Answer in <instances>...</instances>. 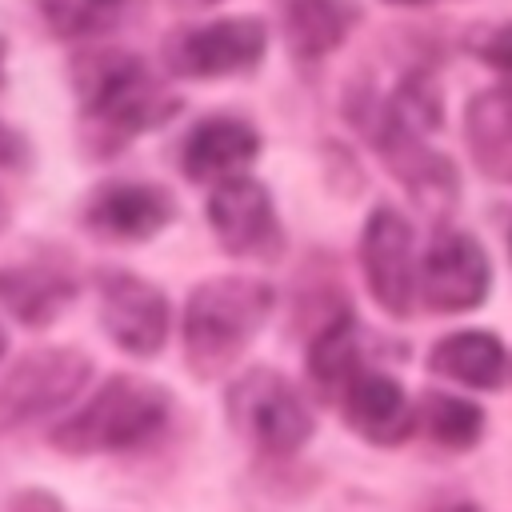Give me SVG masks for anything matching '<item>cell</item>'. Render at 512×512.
I'll return each instance as SVG.
<instances>
[{
  "label": "cell",
  "mask_w": 512,
  "mask_h": 512,
  "mask_svg": "<svg viewBox=\"0 0 512 512\" xmlns=\"http://www.w3.org/2000/svg\"><path fill=\"white\" fill-rule=\"evenodd\" d=\"M176 8H208V4H216V0H172Z\"/></svg>",
  "instance_id": "cell-24"
},
{
  "label": "cell",
  "mask_w": 512,
  "mask_h": 512,
  "mask_svg": "<svg viewBox=\"0 0 512 512\" xmlns=\"http://www.w3.org/2000/svg\"><path fill=\"white\" fill-rule=\"evenodd\" d=\"M28 160V140L0 120V168H20Z\"/></svg>",
  "instance_id": "cell-22"
},
{
  "label": "cell",
  "mask_w": 512,
  "mask_h": 512,
  "mask_svg": "<svg viewBox=\"0 0 512 512\" xmlns=\"http://www.w3.org/2000/svg\"><path fill=\"white\" fill-rule=\"evenodd\" d=\"M360 372H364V364H360L356 316H352V312L328 316L324 328L312 336V348H308V376H312V384H316L328 400H340L344 388H348Z\"/></svg>",
  "instance_id": "cell-18"
},
{
  "label": "cell",
  "mask_w": 512,
  "mask_h": 512,
  "mask_svg": "<svg viewBox=\"0 0 512 512\" xmlns=\"http://www.w3.org/2000/svg\"><path fill=\"white\" fill-rule=\"evenodd\" d=\"M428 368L468 388H500L508 376V352L492 332H452L432 344Z\"/></svg>",
  "instance_id": "cell-16"
},
{
  "label": "cell",
  "mask_w": 512,
  "mask_h": 512,
  "mask_svg": "<svg viewBox=\"0 0 512 512\" xmlns=\"http://www.w3.org/2000/svg\"><path fill=\"white\" fill-rule=\"evenodd\" d=\"M104 332L132 356H156L168 336V300L136 272L108 268L96 280Z\"/></svg>",
  "instance_id": "cell-10"
},
{
  "label": "cell",
  "mask_w": 512,
  "mask_h": 512,
  "mask_svg": "<svg viewBox=\"0 0 512 512\" xmlns=\"http://www.w3.org/2000/svg\"><path fill=\"white\" fill-rule=\"evenodd\" d=\"M208 220L232 256L276 260L284 252V232H280L272 196L260 180L232 176V180L216 184V192L208 196Z\"/></svg>",
  "instance_id": "cell-8"
},
{
  "label": "cell",
  "mask_w": 512,
  "mask_h": 512,
  "mask_svg": "<svg viewBox=\"0 0 512 512\" xmlns=\"http://www.w3.org/2000/svg\"><path fill=\"white\" fill-rule=\"evenodd\" d=\"M268 48V28L260 16H224L196 28H176L164 40V68L172 76L212 80L236 76L260 64Z\"/></svg>",
  "instance_id": "cell-5"
},
{
  "label": "cell",
  "mask_w": 512,
  "mask_h": 512,
  "mask_svg": "<svg viewBox=\"0 0 512 512\" xmlns=\"http://www.w3.org/2000/svg\"><path fill=\"white\" fill-rule=\"evenodd\" d=\"M416 424H424L428 440H436L440 448L464 452L480 440L484 428V412L464 400V396H448V392H424L416 404Z\"/></svg>",
  "instance_id": "cell-19"
},
{
  "label": "cell",
  "mask_w": 512,
  "mask_h": 512,
  "mask_svg": "<svg viewBox=\"0 0 512 512\" xmlns=\"http://www.w3.org/2000/svg\"><path fill=\"white\" fill-rule=\"evenodd\" d=\"M360 8L352 0H284V36L296 60H320L344 44Z\"/></svg>",
  "instance_id": "cell-17"
},
{
  "label": "cell",
  "mask_w": 512,
  "mask_h": 512,
  "mask_svg": "<svg viewBox=\"0 0 512 512\" xmlns=\"http://www.w3.org/2000/svg\"><path fill=\"white\" fill-rule=\"evenodd\" d=\"M92 360L80 348H36L0 380V432L64 408L88 380Z\"/></svg>",
  "instance_id": "cell-6"
},
{
  "label": "cell",
  "mask_w": 512,
  "mask_h": 512,
  "mask_svg": "<svg viewBox=\"0 0 512 512\" xmlns=\"http://www.w3.org/2000/svg\"><path fill=\"white\" fill-rule=\"evenodd\" d=\"M8 512H60V504H56L48 492H20V496L8 504Z\"/></svg>",
  "instance_id": "cell-23"
},
{
  "label": "cell",
  "mask_w": 512,
  "mask_h": 512,
  "mask_svg": "<svg viewBox=\"0 0 512 512\" xmlns=\"http://www.w3.org/2000/svg\"><path fill=\"white\" fill-rule=\"evenodd\" d=\"M464 136L484 176L512 184V84L484 88L468 100Z\"/></svg>",
  "instance_id": "cell-15"
},
{
  "label": "cell",
  "mask_w": 512,
  "mask_h": 512,
  "mask_svg": "<svg viewBox=\"0 0 512 512\" xmlns=\"http://www.w3.org/2000/svg\"><path fill=\"white\" fill-rule=\"evenodd\" d=\"M272 288L248 276L204 280L184 308V352L196 376H220L264 328Z\"/></svg>",
  "instance_id": "cell-2"
},
{
  "label": "cell",
  "mask_w": 512,
  "mask_h": 512,
  "mask_svg": "<svg viewBox=\"0 0 512 512\" xmlns=\"http://www.w3.org/2000/svg\"><path fill=\"white\" fill-rule=\"evenodd\" d=\"M172 216V192L144 180H108L84 204V224L108 240H148L160 228H168Z\"/></svg>",
  "instance_id": "cell-11"
},
{
  "label": "cell",
  "mask_w": 512,
  "mask_h": 512,
  "mask_svg": "<svg viewBox=\"0 0 512 512\" xmlns=\"http://www.w3.org/2000/svg\"><path fill=\"white\" fill-rule=\"evenodd\" d=\"M4 52H8V40L0 36V84H4Z\"/></svg>",
  "instance_id": "cell-25"
},
{
  "label": "cell",
  "mask_w": 512,
  "mask_h": 512,
  "mask_svg": "<svg viewBox=\"0 0 512 512\" xmlns=\"http://www.w3.org/2000/svg\"><path fill=\"white\" fill-rule=\"evenodd\" d=\"M224 404H228L236 432L268 456H288V452L304 448V440L312 436L308 404L272 368H252L248 376H240L228 388Z\"/></svg>",
  "instance_id": "cell-4"
},
{
  "label": "cell",
  "mask_w": 512,
  "mask_h": 512,
  "mask_svg": "<svg viewBox=\"0 0 512 512\" xmlns=\"http://www.w3.org/2000/svg\"><path fill=\"white\" fill-rule=\"evenodd\" d=\"M340 408H344V420L348 428H356L364 440L372 444H400L412 436L416 428V408L408 404L404 388L384 376V372H372L364 368L340 396Z\"/></svg>",
  "instance_id": "cell-14"
},
{
  "label": "cell",
  "mask_w": 512,
  "mask_h": 512,
  "mask_svg": "<svg viewBox=\"0 0 512 512\" xmlns=\"http://www.w3.org/2000/svg\"><path fill=\"white\" fill-rule=\"evenodd\" d=\"M128 0H40V16L56 36H92L124 16Z\"/></svg>",
  "instance_id": "cell-20"
},
{
  "label": "cell",
  "mask_w": 512,
  "mask_h": 512,
  "mask_svg": "<svg viewBox=\"0 0 512 512\" xmlns=\"http://www.w3.org/2000/svg\"><path fill=\"white\" fill-rule=\"evenodd\" d=\"M72 300L76 276L56 260H24L0 268V308L28 328L52 324Z\"/></svg>",
  "instance_id": "cell-12"
},
{
  "label": "cell",
  "mask_w": 512,
  "mask_h": 512,
  "mask_svg": "<svg viewBox=\"0 0 512 512\" xmlns=\"http://www.w3.org/2000/svg\"><path fill=\"white\" fill-rule=\"evenodd\" d=\"M172 412V396L144 376H112L100 392L52 428V444L72 456L88 452H124L148 444Z\"/></svg>",
  "instance_id": "cell-3"
},
{
  "label": "cell",
  "mask_w": 512,
  "mask_h": 512,
  "mask_svg": "<svg viewBox=\"0 0 512 512\" xmlns=\"http://www.w3.org/2000/svg\"><path fill=\"white\" fill-rule=\"evenodd\" d=\"M4 224H8V204H4V196H0V232H4Z\"/></svg>",
  "instance_id": "cell-26"
},
{
  "label": "cell",
  "mask_w": 512,
  "mask_h": 512,
  "mask_svg": "<svg viewBox=\"0 0 512 512\" xmlns=\"http://www.w3.org/2000/svg\"><path fill=\"white\" fill-rule=\"evenodd\" d=\"M360 268H364L372 300L388 316L400 320V316L412 312L420 268L412 260V228L396 208L384 204L368 216L364 236H360Z\"/></svg>",
  "instance_id": "cell-7"
},
{
  "label": "cell",
  "mask_w": 512,
  "mask_h": 512,
  "mask_svg": "<svg viewBox=\"0 0 512 512\" xmlns=\"http://www.w3.org/2000/svg\"><path fill=\"white\" fill-rule=\"evenodd\" d=\"M260 152V136L252 124L236 120V116H208L200 120L184 144H180V168L188 180H232L244 164H252Z\"/></svg>",
  "instance_id": "cell-13"
},
{
  "label": "cell",
  "mask_w": 512,
  "mask_h": 512,
  "mask_svg": "<svg viewBox=\"0 0 512 512\" xmlns=\"http://www.w3.org/2000/svg\"><path fill=\"white\" fill-rule=\"evenodd\" d=\"M488 256L468 232H436L420 260V296L436 312H468L488 296Z\"/></svg>",
  "instance_id": "cell-9"
},
{
  "label": "cell",
  "mask_w": 512,
  "mask_h": 512,
  "mask_svg": "<svg viewBox=\"0 0 512 512\" xmlns=\"http://www.w3.org/2000/svg\"><path fill=\"white\" fill-rule=\"evenodd\" d=\"M4 344H8V336H4V328H0V356H4Z\"/></svg>",
  "instance_id": "cell-28"
},
{
  "label": "cell",
  "mask_w": 512,
  "mask_h": 512,
  "mask_svg": "<svg viewBox=\"0 0 512 512\" xmlns=\"http://www.w3.org/2000/svg\"><path fill=\"white\" fill-rule=\"evenodd\" d=\"M388 4H428V0H388Z\"/></svg>",
  "instance_id": "cell-27"
},
{
  "label": "cell",
  "mask_w": 512,
  "mask_h": 512,
  "mask_svg": "<svg viewBox=\"0 0 512 512\" xmlns=\"http://www.w3.org/2000/svg\"><path fill=\"white\" fill-rule=\"evenodd\" d=\"M468 48H472L488 68H496V72L512 76V24L488 28V32H484V36H476Z\"/></svg>",
  "instance_id": "cell-21"
},
{
  "label": "cell",
  "mask_w": 512,
  "mask_h": 512,
  "mask_svg": "<svg viewBox=\"0 0 512 512\" xmlns=\"http://www.w3.org/2000/svg\"><path fill=\"white\" fill-rule=\"evenodd\" d=\"M80 144L88 156H116L148 128L168 124L180 100L160 88L148 64L132 52H96L76 60Z\"/></svg>",
  "instance_id": "cell-1"
}]
</instances>
